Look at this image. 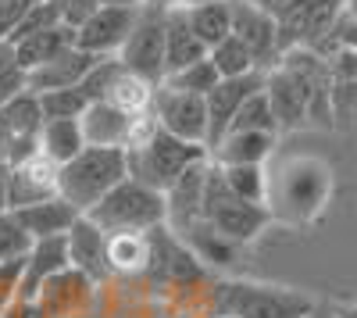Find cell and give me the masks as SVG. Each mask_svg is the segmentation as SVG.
Returning <instances> with one entry per match:
<instances>
[{
	"mask_svg": "<svg viewBox=\"0 0 357 318\" xmlns=\"http://www.w3.org/2000/svg\"><path fill=\"white\" fill-rule=\"evenodd\" d=\"M333 197V168L321 158H286L275 172H268L264 208L279 222L307 225L314 222Z\"/></svg>",
	"mask_w": 357,
	"mask_h": 318,
	"instance_id": "cell-1",
	"label": "cell"
},
{
	"mask_svg": "<svg viewBox=\"0 0 357 318\" xmlns=\"http://www.w3.org/2000/svg\"><path fill=\"white\" fill-rule=\"evenodd\" d=\"M211 151L200 143H186L172 132H165L154 119H143L136 126V136L126 147V165H129V179L151 186L158 193H165L190 165L207 161Z\"/></svg>",
	"mask_w": 357,
	"mask_h": 318,
	"instance_id": "cell-2",
	"label": "cell"
},
{
	"mask_svg": "<svg viewBox=\"0 0 357 318\" xmlns=\"http://www.w3.org/2000/svg\"><path fill=\"white\" fill-rule=\"evenodd\" d=\"M311 308L307 294L254 279H222L211 290L215 318H307Z\"/></svg>",
	"mask_w": 357,
	"mask_h": 318,
	"instance_id": "cell-3",
	"label": "cell"
},
{
	"mask_svg": "<svg viewBox=\"0 0 357 318\" xmlns=\"http://www.w3.org/2000/svg\"><path fill=\"white\" fill-rule=\"evenodd\" d=\"M122 179H129V165H126L122 147H86L68 165L57 168V193L79 215H86Z\"/></svg>",
	"mask_w": 357,
	"mask_h": 318,
	"instance_id": "cell-4",
	"label": "cell"
},
{
	"mask_svg": "<svg viewBox=\"0 0 357 318\" xmlns=\"http://www.w3.org/2000/svg\"><path fill=\"white\" fill-rule=\"evenodd\" d=\"M86 218L97 222L104 233H151L165 225V193L136 179H122L100 204L86 211Z\"/></svg>",
	"mask_w": 357,
	"mask_h": 318,
	"instance_id": "cell-5",
	"label": "cell"
},
{
	"mask_svg": "<svg viewBox=\"0 0 357 318\" xmlns=\"http://www.w3.org/2000/svg\"><path fill=\"white\" fill-rule=\"evenodd\" d=\"M200 222L211 225L215 233H222L225 240L232 243H250L261 229L272 222V215H268L264 204H247V200H240L222 179L218 165L211 161V168H207V183H204V211H200Z\"/></svg>",
	"mask_w": 357,
	"mask_h": 318,
	"instance_id": "cell-6",
	"label": "cell"
},
{
	"mask_svg": "<svg viewBox=\"0 0 357 318\" xmlns=\"http://www.w3.org/2000/svg\"><path fill=\"white\" fill-rule=\"evenodd\" d=\"M254 4L275 18L282 54H286L289 47L318 50L347 0H254Z\"/></svg>",
	"mask_w": 357,
	"mask_h": 318,
	"instance_id": "cell-7",
	"label": "cell"
},
{
	"mask_svg": "<svg viewBox=\"0 0 357 318\" xmlns=\"http://www.w3.org/2000/svg\"><path fill=\"white\" fill-rule=\"evenodd\" d=\"M122 61L126 72L146 79V82H161L165 79V11L158 8H139L132 33L126 36L122 50L114 54Z\"/></svg>",
	"mask_w": 357,
	"mask_h": 318,
	"instance_id": "cell-8",
	"label": "cell"
},
{
	"mask_svg": "<svg viewBox=\"0 0 357 318\" xmlns=\"http://www.w3.org/2000/svg\"><path fill=\"white\" fill-rule=\"evenodd\" d=\"M279 65L304 90L307 122L329 129L333 126V79H329V65H325V57L318 50H311V47H289L279 57Z\"/></svg>",
	"mask_w": 357,
	"mask_h": 318,
	"instance_id": "cell-9",
	"label": "cell"
},
{
	"mask_svg": "<svg viewBox=\"0 0 357 318\" xmlns=\"http://www.w3.org/2000/svg\"><path fill=\"white\" fill-rule=\"evenodd\" d=\"M151 240V262H146V272L158 286H175V290H183V286H193L207 275V268L197 262V254L178 240L168 225H158L146 233Z\"/></svg>",
	"mask_w": 357,
	"mask_h": 318,
	"instance_id": "cell-10",
	"label": "cell"
},
{
	"mask_svg": "<svg viewBox=\"0 0 357 318\" xmlns=\"http://www.w3.org/2000/svg\"><path fill=\"white\" fill-rule=\"evenodd\" d=\"M151 119L165 132L186 139V143H200V147H207V104H204V97L172 90V86L158 82L154 86V100H151Z\"/></svg>",
	"mask_w": 357,
	"mask_h": 318,
	"instance_id": "cell-11",
	"label": "cell"
},
{
	"mask_svg": "<svg viewBox=\"0 0 357 318\" xmlns=\"http://www.w3.org/2000/svg\"><path fill=\"white\" fill-rule=\"evenodd\" d=\"M0 126H4V161L18 165L40 151V129H43V111L40 97L25 90L11 100L0 104Z\"/></svg>",
	"mask_w": 357,
	"mask_h": 318,
	"instance_id": "cell-12",
	"label": "cell"
},
{
	"mask_svg": "<svg viewBox=\"0 0 357 318\" xmlns=\"http://www.w3.org/2000/svg\"><path fill=\"white\" fill-rule=\"evenodd\" d=\"M229 11H232V36L254 54L257 68L261 72L275 68L282 57V40H279L275 18L261 11L254 0H229Z\"/></svg>",
	"mask_w": 357,
	"mask_h": 318,
	"instance_id": "cell-13",
	"label": "cell"
},
{
	"mask_svg": "<svg viewBox=\"0 0 357 318\" xmlns=\"http://www.w3.org/2000/svg\"><path fill=\"white\" fill-rule=\"evenodd\" d=\"M139 8H111L100 4L89 18H82L75 25V47L86 54H97V57H114L122 50L126 36L132 33Z\"/></svg>",
	"mask_w": 357,
	"mask_h": 318,
	"instance_id": "cell-14",
	"label": "cell"
},
{
	"mask_svg": "<svg viewBox=\"0 0 357 318\" xmlns=\"http://www.w3.org/2000/svg\"><path fill=\"white\" fill-rule=\"evenodd\" d=\"M93 294H97V282H89L75 268H65L40 286L33 304L40 318H82L93 304Z\"/></svg>",
	"mask_w": 357,
	"mask_h": 318,
	"instance_id": "cell-15",
	"label": "cell"
},
{
	"mask_svg": "<svg viewBox=\"0 0 357 318\" xmlns=\"http://www.w3.org/2000/svg\"><path fill=\"white\" fill-rule=\"evenodd\" d=\"M207 168H211V158L190 165V168L183 172V176H178V179L165 190V225L172 229L175 236H186L190 229L200 222Z\"/></svg>",
	"mask_w": 357,
	"mask_h": 318,
	"instance_id": "cell-16",
	"label": "cell"
},
{
	"mask_svg": "<svg viewBox=\"0 0 357 318\" xmlns=\"http://www.w3.org/2000/svg\"><path fill=\"white\" fill-rule=\"evenodd\" d=\"M264 86V72H250V75H236V79H218V86L204 97L207 104V151H215V143L229 132V122L236 119L240 104L257 93Z\"/></svg>",
	"mask_w": 357,
	"mask_h": 318,
	"instance_id": "cell-17",
	"label": "cell"
},
{
	"mask_svg": "<svg viewBox=\"0 0 357 318\" xmlns=\"http://www.w3.org/2000/svg\"><path fill=\"white\" fill-rule=\"evenodd\" d=\"M68 240V265L75 272H82L89 282H97L104 286L111 279V265H107V233L97 225V222H89L86 215L75 218V225L65 233Z\"/></svg>",
	"mask_w": 357,
	"mask_h": 318,
	"instance_id": "cell-18",
	"label": "cell"
},
{
	"mask_svg": "<svg viewBox=\"0 0 357 318\" xmlns=\"http://www.w3.org/2000/svg\"><path fill=\"white\" fill-rule=\"evenodd\" d=\"M146 119H151V114H146ZM139 122L143 119H132V114H126L111 100H93L82 111V119H79L86 147H122V151L132 143Z\"/></svg>",
	"mask_w": 357,
	"mask_h": 318,
	"instance_id": "cell-19",
	"label": "cell"
},
{
	"mask_svg": "<svg viewBox=\"0 0 357 318\" xmlns=\"http://www.w3.org/2000/svg\"><path fill=\"white\" fill-rule=\"evenodd\" d=\"M50 197H57V165L50 158H43L36 151L33 158L11 165V176H8V204H11V211L40 204V200H50Z\"/></svg>",
	"mask_w": 357,
	"mask_h": 318,
	"instance_id": "cell-20",
	"label": "cell"
},
{
	"mask_svg": "<svg viewBox=\"0 0 357 318\" xmlns=\"http://www.w3.org/2000/svg\"><path fill=\"white\" fill-rule=\"evenodd\" d=\"M72 268L68 265V240L65 236H47V240H33L29 254L22 257V282H18V301L33 304L40 286L47 279H54L57 272Z\"/></svg>",
	"mask_w": 357,
	"mask_h": 318,
	"instance_id": "cell-21",
	"label": "cell"
},
{
	"mask_svg": "<svg viewBox=\"0 0 357 318\" xmlns=\"http://www.w3.org/2000/svg\"><path fill=\"white\" fill-rule=\"evenodd\" d=\"M264 97H268V107H272V114H275V126H279V132L282 129H301V126H307V100H304V90L296 86V79L282 68V65H275V68H268L264 72Z\"/></svg>",
	"mask_w": 357,
	"mask_h": 318,
	"instance_id": "cell-22",
	"label": "cell"
},
{
	"mask_svg": "<svg viewBox=\"0 0 357 318\" xmlns=\"http://www.w3.org/2000/svg\"><path fill=\"white\" fill-rule=\"evenodd\" d=\"M97 61H100L97 54H86V50H79V47H68L65 54H57L54 61H47V65H40V68L29 72V90H33V93L72 90V86H79V82L89 75V68H93Z\"/></svg>",
	"mask_w": 357,
	"mask_h": 318,
	"instance_id": "cell-23",
	"label": "cell"
},
{
	"mask_svg": "<svg viewBox=\"0 0 357 318\" xmlns=\"http://www.w3.org/2000/svg\"><path fill=\"white\" fill-rule=\"evenodd\" d=\"M200 57H207V47L197 40V33L190 29L186 8L165 11V75L200 61Z\"/></svg>",
	"mask_w": 357,
	"mask_h": 318,
	"instance_id": "cell-24",
	"label": "cell"
},
{
	"mask_svg": "<svg viewBox=\"0 0 357 318\" xmlns=\"http://www.w3.org/2000/svg\"><path fill=\"white\" fill-rule=\"evenodd\" d=\"M18 215V222H22V229L33 240H47V236H65L68 229L75 225V218H79V211L68 204V200L57 193V197H50V200H40V204H29V208H18L15 211Z\"/></svg>",
	"mask_w": 357,
	"mask_h": 318,
	"instance_id": "cell-25",
	"label": "cell"
},
{
	"mask_svg": "<svg viewBox=\"0 0 357 318\" xmlns=\"http://www.w3.org/2000/svg\"><path fill=\"white\" fill-rule=\"evenodd\" d=\"M275 132H225L215 151L211 161L215 165H264L275 154Z\"/></svg>",
	"mask_w": 357,
	"mask_h": 318,
	"instance_id": "cell-26",
	"label": "cell"
},
{
	"mask_svg": "<svg viewBox=\"0 0 357 318\" xmlns=\"http://www.w3.org/2000/svg\"><path fill=\"white\" fill-rule=\"evenodd\" d=\"M68 47H75V29L72 25H54V29H43V33H33V36H25L15 43L18 50V61L25 65V72H33L47 61H54L57 54H65Z\"/></svg>",
	"mask_w": 357,
	"mask_h": 318,
	"instance_id": "cell-27",
	"label": "cell"
},
{
	"mask_svg": "<svg viewBox=\"0 0 357 318\" xmlns=\"http://www.w3.org/2000/svg\"><path fill=\"white\" fill-rule=\"evenodd\" d=\"M79 151H86V136L79 119H47L40 129V154L50 158L57 168L68 165Z\"/></svg>",
	"mask_w": 357,
	"mask_h": 318,
	"instance_id": "cell-28",
	"label": "cell"
},
{
	"mask_svg": "<svg viewBox=\"0 0 357 318\" xmlns=\"http://www.w3.org/2000/svg\"><path fill=\"white\" fill-rule=\"evenodd\" d=\"M151 262V240L146 233H107V265L114 275H143Z\"/></svg>",
	"mask_w": 357,
	"mask_h": 318,
	"instance_id": "cell-29",
	"label": "cell"
},
{
	"mask_svg": "<svg viewBox=\"0 0 357 318\" xmlns=\"http://www.w3.org/2000/svg\"><path fill=\"white\" fill-rule=\"evenodd\" d=\"M190 29L197 33V40L211 50L215 43H222L225 36H232V11L229 0H218V4H200V8H186Z\"/></svg>",
	"mask_w": 357,
	"mask_h": 318,
	"instance_id": "cell-30",
	"label": "cell"
},
{
	"mask_svg": "<svg viewBox=\"0 0 357 318\" xmlns=\"http://www.w3.org/2000/svg\"><path fill=\"white\" fill-rule=\"evenodd\" d=\"M107 100L118 104L126 114H132V119H146V114H151V100H154V82H146V79H139V75L122 68L118 82L111 86Z\"/></svg>",
	"mask_w": 357,
	"mask_h": 318,
	"instance_id": "cell-31",
	"label": "cell"
},
{
	"mask_svg": "<svg viewBox=\"0 0 357 318\" xmlns=\"http://www.w3.org/2000/svg\"><path fill=\"white\" fill-rule=\"evenodd\" d=\"M225 186L247 200V204H264L268 197V168L264 165H218Z\"/></svg>",
	"mask_w": 357,
	"mask_h": 318,
	"instance_id": "cell-32",
	"label": "cell"
},
{
	"mask_svg": "<svg viewBox=\"0 0 357 318\" xmlns=\"http://www.w3.org/2000/svg\"><path fill=\"white\" fill-rule=\"evenodd\" d=\"M207 57H211V65L218 68L222 79H236V75H250V72H261L254 54L236 40V36H225L222 43H215L211 50H207Z\"/></svg>",
	"mask_w": 357,
	"mask_h": 318,
	"instance_id": "cell-33",
	"label": "cell"
},
{
	"mask_svg": "<svg viewBox=\"0 0 357 318\" xmlns=\"http://www.w3.org/2000/svg\"><path fill=\"white\" fill-rule=\"evenodd\" d=\"M218 68L211 65V57H200V61L186 65V68H178L172 75H165L161 82L172 86V90H183V93H197V97H207L218 86Z\"/></svg>",
	"mask_w": 357,
	"mask_h": 318,
	"instance_id": "cell-34",
	"label": "cell"
},
{
	"mask_svg": "<svg viewBox=\"0 0 357 318\" xmlns=\"http://www.w3.org/2000/svg\"><path fill=\"white\" fill-rule=\"evenodd\" d=\"M229 132H275V136H279L275 114H272V107H268L264 90L250 93V97L240 104V111H236V119L229 122Z\"/></svg>",
	"mask_w": 357,
	"mask_h": 318,
	"instance_id": "cell-35",
	"label": "cell"
},
{
	"mask_svg": "<svg viewBox=\"0 0 357 318\" xmlns=\"http://www.w3.org/2000/svg\"><path fill=\"white\" fill-rule=\"evenodd\" d=\"M29 90V72L18 61V50L11 40H0V104Z\"/></svg>",
	"mask_w": 357,
	"mask_h": 318,
	"instance_id": "cell-36",
	"label": "cell"
},
{
	"mask_svg": "<svg viewBox=\"0 0 357 318\" xmlns=\"http://www.w3.org/2000/svg\"><path fill=\"white\" fill-rule=\"evenodd\" d=\"M36 97H40L43 122L47 119H82V111L89 107V100L82 97L79 86H72V90H47V93H36Z\"/></svg>",
	"mask_w": 357,
	"mask_h": 318,
	"instance_id": "cell-37",
	"label": "cell"
},
{
	"mask_svg": "<svg viewBox=\"0 0 357 318\" xmlns=\"http://www.w3.org/2000/svg\"><path fill=\"white\" fill-rule=\"evenodd\" d=\"M118 75H122V61L118 57H100V61L89 68V75L79 82V90H82V97L93 104V100H107V93H111V86L118 82Z\"/></svg>",
	"mask_w": 357,
	"mask_h": 318,
	"instance_id": "cell-38",
	"label": "cell"
},
{
	"mask_svg": "<svg viewBox=\"0 0 357 318\" xmlns=\"http://www.w3.org/2000/svg\"><path fill=\"white\" fill-rule=\"evenodd\" d=\"M29 247H33V236L22 229L18 215L4 211L0 215V265L4 262H22V257L29 254Z\"/></svg>",
	"mask_w": 357,
	"mask_h": 318,
	"instance_id": "cell-39",
	"label": "cell"
},
{
	"mask_svg": "<svg viewBox=\"0 0 357 318\" xmlns=\"http://www.w3.org/2000/svg\"><path fill=\"white\" fill-rule=\"evenodd\" d=\"M54 25H61V15H57V8L50 4V0H43V4L36 8H29V15L15 25V33L8 36L11 43L25 40V36H33V33H43V29H54Z\"/></svg>",
	"mask_w": 357,
	"mask_h": 318,
	"instance_id": "cell-40",
	"label": "cell"
},
{
	"mask_svg": "<svg viewBox=\"0 0 357 318\" xmlns=\"http://www.w3.org/2000/svg\"><path fill=\"white\" fill-rule=\"evenodd\" d=\"M325 65H329V79L333 82H357V50H329L321 54Z\"/></svg>",
	"mask_w": 357,
	"mask_h": 318,
	"instance_id": "cell-41",
	"label": "cell"
},
{
	"mask_svg": "<svg viewBox=\"0 0 357 318\" xmlns=\"http://www.w3.org/2000/svg\"><path fill=\"white\" fill-rule=\"evenodd\" d=\"M357 119V82H333V126Z\"/></svg>",
	"mask_w": 357,
	"mask_h": 318,
	"instance_id": "cell-42",
	"label": "cell"
},
{
	"mask_svg": "<svg viewBox=\"0 0 357 318\" xmlns=\"http://www.w3.org/2000/svg\"><path fill=\"white\" fill-rule=\"evenodd\" d=\"M43 4V0H0V40H8L15 33V25L29 15V8Z\"/></svg>",
	"mask_w": 357,
	"mask_h": 318,
	"instance_id": "cell-43",
	"label": "cell"
},
{
	"mask_svg": "<svg viewBox=\"0 0 357 318\" xmlns=\"http://www.w3.org/2000/svg\"><path fill=\"white\" fill-rule=\"evenodd\" d=\"M18 282H22V262L0 265V315L18 301Z\"/></svg>",
	"mask_w": 357,
	"mask_h": 318,
	"instance_id": "cell-44",
	"label": "cell"
},
{
	"mask_svg": "<svg viewBox=\"0 0 357 318\" xmlns=\"http://www.w3.org/2000/svg\"><path fill=\"white\" fill-rule=\"evenodd\" d=\"M50 4L57 8V15H61V22L65 25H79L82 18H89L97 8H100V0H50Z\"/></svg>",
	"mask_w": 357,
	"mask_h": 318,
	"instance_id": "cell-45",
	"label": "cell"
},
{
	"mask_svg": "<svg viewBox=\"0 0 357 318\" xmlns=\"http://www.w3.org/2000/svg\"><path fill=\"white\" fill-rule=\"evenodd\" d=\"M0 318H40L36 315V304H25V301H15L4 315H0Z\"/></svg>",
	"mask_w": 357,
	"mask_h": 318,
	"instance_id": "cell-46",
	"label": "cell"
},
{
	"mask_svg": "<svg viewBox=\"0 0 357 318\" xmlns=\"http://www.w3.org/2000/svg\"><path fill=\"white\" fill-rule=\"evenodd\" d=\"M8 176H11V165L0 161V215L11 211V204H8Z\"/></svg>",
	"mask_w": 357,
	"mask_h": 318,
	"instance_id": "cell-47",
	"label": "cell"
},
{
	"mask_svg": "<svg viewBox=\"0 0 357 318\" xmlns=\"http://www.w3.org/2000/svg\"><path fill=\"white\" fill-rule=\"evenodd\" d=\"M307 318H340V315H336V308H329V304H314Z\"/></svg>",
	"mask_w": 357,
	"mask_h": 318,
	"instance_id": "cell-48",
	"label": "cell"
},
{
	"mask_svg": "<svg viewBox=\"0 0 357 318\" xmlns=\"http://www.w3.org/2000/svg\"><path fill=\"white\" fill-rule=\"evenodd\" d=\"M146 8H158V11H172V8H178V0H143Z\"/></svg>",
	"mask_w": 357,
	"mask_h": 318,
	"instance_id": "cell-49",
	"label": "cell"
},
{
	"mask_svg": "<svg viewBox=\"0 0 357 318\" xmlns=\"http://www.w3.org/2000/svg\"><path fill=\"white\" fill-rule=\"evenodd\" d=\"M100 4H111V8H143V0H100Z\"/></svg>",
	"mask_w": 357,
	"mask_h": 318,
	"instance_id": "cell-50",
	"label": "cell"
},
{
	"mask_svg": "<svg viewBox=\"0 0 357 318\" xmlns=\"http://www.w3.org/2000/svg\"><path fill=\"white\" fill-rule=\"evenodd\" d=\"M336 315L340 318H357V304H343V308H336Z\"/></svg>",
	"mask_w": 357,
	"mask_h": 318,
	"instance_id": "cell-51",
	"label": "cell"
},
{
	"mask_svg": "<svg viewBox=\"0 0 357 318\" xmlns=\"http://www.w3.org/2000/svg\"><path fill=\"white\" fill-rule=\"evenodd\" d=\"M200 4H218V0H178V8H200Z\"/></svg>",
	"mask_w": 357,
	"mask_h": 318,
	"instance_id": "cell-52",
	"label": "cell"
},
{
	"mask_svg": "<svg viewBox=\"0 0 357 318\" xmlns=\"http://www.w3.org/2000/svg\"><path fill=\"white\" fill-rule=\"evenodd\" d=\"M347 8H350V11L357 15V0H347Z\"/></svg>",
	"mask_w": 357,
	"mask_h": 318,
	"instance_id": "cell-53",
	"label": "cell"
}]
</instances>
